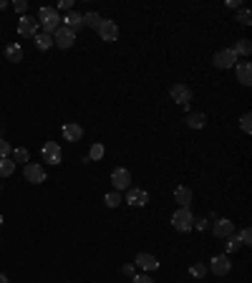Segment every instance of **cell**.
Listing matches in <instances>:
<instances>
[{"instance_id": "cell-1", "label": "cell", "mask_w": 252, "mask_h": 283, "mask_svg": "<svg viewBox=\"0 0 252 283\" xmlns=\"http://www.w3.org/2000/svg\"><path fill=\"white\" fill-rule=\"evenodd\" d=\"M38 23L43 25V33L53 36V33L61 28V15H58V10H56V8L43 5V8L38 10Z\"/></svg>"}, {"instance_id": "cell-2", "label": "cell", "mask_w": 252, "mask_h": 283, "mask_svg": "<svg viewBox=\"0 0 252 283\" xmlns=\"http://www.w3.org/2000/svg\"><path fill=\"white\" fill-rule=\"evenodd\" d=\"M172 225L179 230V233H189L192 228H194V215L189 208H179V210L174 212V217H172Z\"/></svg>"}, {"instance_id": "cell-3", "label": "cell", "mask_w": 252, "mask_h": 283, "mask_svg": "<svg viewBox=\"0 0 252 283\" xmlns=\"http://www.w3.org/2000/svg\"><path fill=\"white\" fill-rule=\"evenodd\" d=\"M38 18H33V15H20V20H18V33L23 36V38H33L36 33H38Z\"/></svg>"}, {"instance_id": "cell-4", "label": "cell", "mask_w": 252, "mask_h": 283, "mask_svg": "<svg viewBox=\"0 0 252 283\" xmlns=\"http://www.w3.org/2000/svg\"><path fill=\"white\" fill-rule=\"evenodd\" d=\"M73 43H76V31L61 25V28L53 33V46H58V48H71Z\"/></svg>"}, {"instance_id": "cell-5", "label": "cell", "mask_w": 252, "mask_h": 283, "mask_svg": "<svg viewBox=\"0 0 252 283\" xmlns=\"http://www.w3.org/2000/svg\"><path fill=\"white\" fill-rule=\"evenodd\" d=\"M214 66H217V69H232V66H237V53H235L232 48L217 51V53H214Z\"/></svg>"}, {"instance_id": "cell-6", "label": "cell", "mask_w": 252, "mask_h": 283, "mask_svg": "<svg viewBox=\"0 0 252 283\" xmlns=\"http://www.w3.org/2000/svg\"><path fill=\"white\" fill-rule=\"evenodd\" d=\"M23 175H25V180H28V182H33V185H41V182H46V169H43L41 164H33V162H28V164L23 167Z\"/></svg>"}, {"instance_id": "cell-7", "label": "cell", "mask_w": 252, "mask_h": 283, "mask_svg": "<svg viewBox=\"0 0 252 283\" xmlns=\"http://www.w3.org/2000/svg\"><path fill=\"white\" fill-rule=\"evenodd\" d=\"M209 271H212L214 276H227V273L232 271V263H230L227 256H214V258L209 261Z\"/></svg>"}, {"instance_id": "cell-8", "label": "cell", "mask_w": 252, "mask_h": 283, "mask_svg": "<svg viewBox=\"0 0 252 283\" xmlns=\"http://www.w3.org/2000/svg\"><path fill=\"white\" fill-rule=\"evenodd\" d=\"M111 182H114V190H116V192H119V190H129V185H131V172L124 169V167L114 169V172H111Z\"/></svg>"}, {"instance_id": "cell-9", "label": "cell", "mask_w": 252, "mask_h": 283, "mask_svg": "<svg viewBox=\"0 0 252 283\" xmlns=\"http://www.w3.org/2000/svg\"><path fill=\"white\" fill-rule=\"evenodd\" d=\"M99 31V36H101V41H116L119 38V25L114 23V20H101V25L96 28Z\"/></svg>"}, {"instance_id": "cell-10", "label": "cell", "mask_w": 252, "mask_h": 283, "mask_svg": "<svg viewBox=\"0 0 252 283\" xmlns=\"http://www.w3.org/2000/svg\"><path fill=\"white\" fill-rule=\"evenodd\" d=\"M169 96H172L177 104H182V106H184V104L192 101V89L184 86V83H174V86L169 89Z\"/></svg>"}, {"instance_id": "cell-11", "label": "cell", "mask_w": 252, "mask_h": 283, "mask_svg": "<svg viewBox=\"0 0 252 283\" xmlns=\"http://www.w3.org/2000/svg\"><path fill=\"white\" fill-rule=\"evenodd\" d=\"M61 147L56 144V142H46V147H43V162H48V164H61Z\"/></svg>"}, {"instance_id": "cell-12", "label": "cell", "mask_w": 252, "mask_h": 283, "mask_svg": "<svg viewBox=\"0 0 252 283\" xmlns=\"http://www.w3.org/2000/svg\"><path fill=\"white\" fill-rule=\"evenodd\" d=\"M212 233H214L217 238H227V235L235 233V222H232L230 217H219V220L212 225Z\"/></svg>"}, {"instance_id": "cell-13", "label": "cell", "mask_w": 252, "mask_h": 283, "mask_svg": "<svg viewBox=\"0 0 252 283\" xmlns=\"http://www.w3.org/2000/svg\"><path fill=\"white\" fill-rule=\"evenodd\" d=\"M235 71H237V81H240L242 86H250L252 83V64L250 61H240V64L235 66Z\"/></svg>"}, {"instance_id": "cell-14", "label": "cell", "mask_w": 252, "mask_h": 283, "mask_svg": "<svg viewBox=\"0 0 252 283\" xmlns=\"http://www.w3.org/2000/svg\"><path fill=\"white\" fill-rule=\"evenodd\" d=\"M136 266L144 268V271H156V268H159V261H156V256H151V253H136Z\"/></svg>"}, {"instance_id": "cell-15", "label": "cell", "mask_w": 252, "mask_h": 283, "mask_svg": "<svg viewBox=\"0 0 252 283\" xmlns=\"http://www.w3.org/2000/svg\"><path fill=\"white\" fill-rule=\"evenodd\" d=\"M126 203L134 205V208H144V205L149 203V192H144V190H129Z\"/></svg>"}, {"instance_id": "cell-16", "label": "cell", "mask_w": 252, "mask_h": 283, "mask_svg": "<svg viewBox=\"0 0 252 283\" xmlns=\"http://www.w3.org/2000/svg\"><path fill=\"white\" fill-rule=\"evenodd\" d=\"M63 137H66L68 142H78L81 137H83V129H81L76 122H71V124H66V127H63Z\"/></svg>"}, {"instance_id": "cell-17", "label": "cell", "mask_w": 252, "mask_h": 283, "mask_svg": "<svg viewBox=\"0 0 252 283\" xmlns=\"http://www.w3.org/2000/svg\"><path fill=\"white\" fill-rule=\"evenodd\" d=\"M63 23H66V28L78 31V28L83 25V15H81V13H76V10H68V15L63 18Z\"/></svg>"}, {"instance_id": "cell-18", "label": "cell", "mask_w": 252, "mask_h": 283, "mask_svg": "<svg viewBox=\"0 0 252 283\" xmlns=\"http://www.w3.org/2000/svg\"><path fill=\"white\" fill-rule=\"evenodd\" d=\"M5 59H8L10 64H20V61H23V48H20L18 43L5 46Z\"/></svg>"}, {"instance_id": "cell-19", "label": "cell", "mask_w": 252, "mask_h": 283, "mask_svg": "<svg viewBox=\"0 0 252 283\" xmlns=\"http://www.w3.org/2000/svg\"><path fill=\"white\" fill-rule=\"evenodd\" d=\"M174 200H177L182 208H189V203H192V190H189L187 185L177 187V190H174Z\"/></svg>"}, {"instance_id": "cell-20", "label": "cell", "mask_w": 252, "mask_h": 283, "mask_svg": "<svg viewBox=\"0 0 252 283\" xmlns=\"http://www.w3.org/2000/svg\"><path fill=\"white\" fill-rule=\"evenodd\" d=\"M33 38H36V48H41V51L53 48V36H48V33H36Z\"/></svg>"}, {"instance_id": "cell-21", "label": "cell", "mask_w": 252, "mask_h": 283, "mask_svg": "<svg viewBox=\"0 0 252 283\" xmlns=\"http://www.w3.org/2000/svg\"><path fill=\"white\" fill-rule=\"evenodd\" d=\"M13 172H15V162L10 157H3L0 159V177H10Z\"/></svg>"}, {"instance_id": "cell-22", "label": "cell", "mask_w": 252, "mask_h": 283, "mask_svg": "<svg viewBox=\"0 0 252 283\" xmlns=\"http://www.w3.org/2000/svg\"><path fill=\"white\" fill-rule=\"evenodd\" d=\"M104 152H106V149H104V144H99V142H96V144L91 147V152H88V157H86L83 162H99V159L104 157Z\"/></svg>"}, {"instance_id": "cell-23", "label": "cell", "mask_w": 252, "mask_h": 283, "mask_svg": "<svg viewBox=\"0 0 252 283\" xmlns=\"http://www.w3.org/2000/svg\"><path fill=\"white\" fill-rule=\"evenodd\" d=\"M187 124L192 127V129H202V127L207 124V117H204V114H189Z\"/></svg>"}, {"instance_id": "cell-24", "label": "cell", "mask_w": 252, "mask_h": 283, "mask_svg": "<svg viewBox=\"0 0 252 283\" xmlns=\"http://www.w3.org/2000/svg\"><path fill=\"white\" fill-rule=\"evenodd\" d=\"M232 51H235L237 56H250V53H252V43L247 41V38H242V41H237V46H235Z\"/></svg>"}, {"instance_id": "cell-25", "label": "cell", "mask_w": 252, "mask_h": 283, "mask_svg": "<svg viewBox=\"0 0 252 283\" xmlns=\"http://www.w3.org/2000/svg\"><path fill=\"white\" fill-rule=\"evenodd\" d=\"M101 20H104V18H101L99 13H86V15H83V25H88V28H99Z\"/></svg>"}, {"instance_id": "cell-26", "label": "cell", "mask_w": 252, "mask_h": 283, "mask_svg": "<svg viewBox=\"0 0 252 283\" xmlns=\"http://www.w3.org/2000/svg\"><path fill=\"white\" fill-rule=\"evenodd\" d=\"M10 159H13L15 164H20V162H25V164H28V149H23V147L13 149V152H10Z\"/></svg>"}, {"instance_id": "cell-27", "label": "cell", "mask_w": 252, "mask_h": 283, "mask_svg": "<svg viewBox=\"0 0 252 283\" xmlns=\"http://www.w3.org/2000/svg\"><path fill=\"white\" fill-rule=\"evenodd\" d=\"M240 245H242V243H240V238H237V233H232V235H227V245H225V248H227V253H232V250H237Z\"/></svg>"}, {"instance_id": "cell-28", "label": "cell", "mask_w": 252, "mask_h": 283, "mask_svg": "<svg viewBox=\"0 0 252 283\" xmlns=\"http://www.w3.org/2000/svg\"><path fill=\"white\" fill-rule=\"evenodd\" d=\"M119 203H121V195H119V192H116V190H114V192H109V195H106V205H109V208H116V205H119Z\"/></svg>"}, {"instance_id": "cell-29", "label": "cell", "mask_w": 252, "mask_h": 283, "mask_svg": "<svg viewBox=\"0 0 252 283\" xmlns=\"http://www.w3.org/2000/svg\"><path fill=\"white\" fill-rule=\"evenodd\" d=\"M189 273H192V276H197V278H202V276L207 273V266H204V263H194V266L189 268Z\"/></svg>"}, {"instance_id": "cell-30", "label": "cell", "mask_w": 252, "mask_h": 283, "mask_svg": "<svg viewBox=\"0 0 252 283\" xmlns=\"http://www.w3.org/2000/svg\"><path fill=\"white\" fill-rule=\"evenodd\" d=\"M237 23H240V25H250L252 23L250 10H240V13H237Z\"/></svg>"}, {"instance_id": "cell-31", "label": "cell", "mask_w": 252, "mask_h": 283, "mask_svg": "<svg viewBox=\"0 0 252 283\" xmlns=\"http://www.w3.org/2000/svg\"><path fill=\"white\" fill-rule=\"evenodd\" d=\"M240 127H242V132H252V117L250 114H242V119H240Z\"/></svg>"}, {"instance_id": "cell-32", "label": "cell", "mask_w": 252, "mask_h": 283, "mask_svg": "<svg viewBox=\"0 0 252 283\" xmlns=\"http://www.w3.org/2000/svg\"><path fill=\"white\" fill-rule=\"evenodd\" d=\"M237 238H240V243H242V245H252V230H250V228H245Z\"/></svg>"}, {"instance_id": "cell-33", "label": "cell", "mask_w": 252, "mask_h": 283, "mask_svg": "<svg viewBox=\"0 0 252 283\" xmlns=\"http://www.w3.org/2000/svg\"><path fill=\"white\" fill-rule=\"evenodd\" d=\"M13 8H15V13L25 15V10H28V3H25V0H15V3H13Z\"/></svg>"}, {"instance_id": "cell-34", "label": "cell", "mask_w": 252, "mask_h": 283, "mask_svg": "<svg viewBox=\"0 0 252 283\" xmlns=\"http://www.w3.org/2000/svg\"><path fill=\"white\" fill-rule=\"evenodd\" d=\"M10 152H13L10 144H8L5 139H0V159H3V157H10Z\"/></svg>"}, {"instance_id": "cell-35", "label": "cell", "mask_w": 252, "mask_h": 283, "mask_svg": "<svg viewBox=\"0 0 252 283\" xmlns=\"http://www.w3.org/2000/svg\"><path fill=\"white\" fill-rule=\"evenodd\" d=\"M131 283H154L151 281V276H146V273H144V276H134V281Z\"/></svg>"}, {"instance_id": "cell-36", "label": "cell", "mask_w": 252, "mask_h": 283, "mask_svg": "<svg viewBox=\"0 0 252 283\" xmlns=\"http://www.w3.org/2000/svg\"><path fill=\"white\" fill-rule=\"evenodd\" d=\"M61 8H63V10H71V8H73V3H71V0H61Z\"/></svg>"}, {"instance_id": "cell-37", "label": "cell", "mask_w": 252, "mask_h": 283, "mask_svg": "<svg viewBox=\"0 0 252 283\" xmlns=\"http://www.w3.org/2000/svg\"><path fill=\"white\" fill-rule=\"evenodd\" d=\"M194 225H197L199 230H204V228H207V220H194Z\"/></svg>"}, {"instance_id": "cell-38", "label": "cell", "mask_w": 252, "mask_h": 283, "mask_svg": "<svg viewBox=\"0 0 252 283\" xmlns=\"http://www.w3.org/2000/svg\"><path fill=\"white\" fill-rule=\"evenodd\" d=\"M227 8H240V0H227Z\"/></svg>"}, {"instance_id": "cell-39", "label": "cell", "mask_w": 252, "mask_h": 283, "mask_svg": "<svg viewBox=\"0 0 252 283\" xmlns=\"http://www.w3.org/2000/svg\"><path fill=\"white\" fill-rule=\"evenodd\" d=\"M3 8H8V3H5V0H0V10H3Z\"/></svg>"}, {"instance_id": "cell-40", "label": "cell", "mask_w": 252, "mask_h": 283, "mask_svg": "<svg viewBox=\"0 0 252 283\" xmlns=\"http://www.w3.org/2000/svg\"><path fill=\"white\" fill-rule=\"evenodd\" d=\"M0 283H8V278H5V276H3V273H0Z\"/></svg>"}, {"instance_id": "cell-41", "label": "cell", "mask_w": 252, "mask_h": 283, "mask_svg": "<svg viewBox=\"0 0 252 283\" xmlns=\"http://www.w3.org/2000/svg\"><path fill=\"white\" fill-rule=\"evenodd\" d=\"M0 225H3V215H0Z\"/></svg>"}]
</instances>
